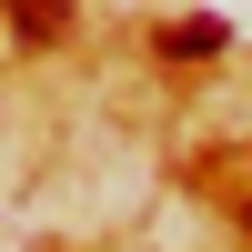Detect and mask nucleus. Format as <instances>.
Returning <instances> with one entry per match:
<instances>
[{
  "instance_id": "nucleus-1",
  "label": "nucleus",
  "mask_w": 252,
  "mask_h": 252,
  "mask_svg": "<svg viewBox=\"0 0 252 252\" xmlns=\"http://www.w3.org/2000/svg\"><path fill=\"white\" fill-rule=\"evenodd\" d=\"M0 10L20 20V40H61L71 31V0H0Z\"/></svg>"
},
{
  "instance_id": "nucleus-2",
  "label": "nucleus",
  "mask_w": 252,
  "mask_h": 252,
  "mask_svg": "<svg viewBox=\"0 0 252 252\" xmlns=\"http://www.w3.org/2000/svg\"><path fill=\"white\" fill-rule=\"evenodd\" d=\"M161 51H172V61H202V51H222V20H172V31H161Z\"/></svg>"
},
{
  "instance_id": "nucleus-3",
  "label": "nucleus",
  "mask_w": 252,
  "mask_h": 252,
  "mask_svg": "<svg viewBox=\"0 0 252 252\" xmlns=\"http://www.w3.org/2000/svg\"><path fill=\"white\" fill-rule=\"evenodd\" d=\"M242 222H252V212H242Z\"/></svg>"
}]
</instances>
